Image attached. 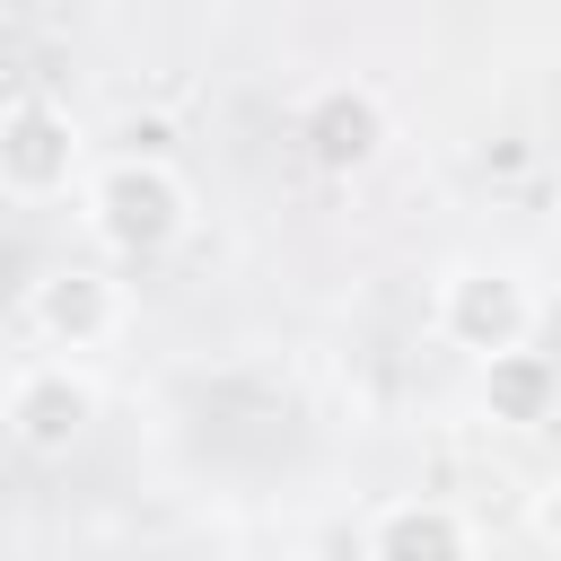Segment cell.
<instances>
[{
	"mask_svg": "<svg viewBox=\"0 0 561 561\" xmlns=\"http://www.w3.org/2000/svg\"><path fill=\"white\" fill-rule=\"evenodd\" d=\"M79 228L105 263H158L193 228V184L167 149H114L79 184Z\"/></svg>",
	"mask_w": 561,
	"mask_h": 561,
	"instance_id": "1",
	"label": "cell"
},
{
	"mask_svg": "<svg viewBox=\"0 0 561 561\" xmlns=\"http://www.w3.org/2000/svg\"><path fill=\"white\" fill-rule=\"evenodd\" d=\"M535 324H543V298L517 263H447L430 289V333L465 359L517 351V342H535Z\"/></svg>",
	"mask_w": 561,
	"mask_h": 561,
	"instance_id": "2",
	"label": "cell"
},
{
	"mask_svg": "<svg viewBox=\"0 0 561 561\" xmlns=\"http://www.w3.org/2000/svg\"><path fill=\"white\" fill-rule=\"evenodd\" d=\"M88 131L61 96H9L0 105V202L18 210H44V202H70L88 184Z\"/></svg>",
	"mask_w": 561,
	"mask_h": 561,
	"instance_id": "3",
	"label": "cell"
},
{
	"mask_svg": "<svg viewBox=\"0 0 561 561\" xmlns=\"http://www.w3.org/2000/svg\"><path fill=\"white\" fill-rule=\"evenodd\" d=\"M289 140H298V158H307L324 184H351V175H368V167L386 158L394 114H386V96H377L368 79H316V88H298V105H289Z\"/></svg>",
	"mask_w": 561,
	"mask_h": 561,
	"instance_id": "4",
	"label": "cell"
},
{
	"mask_svg": "<svg viewBox=\"0 0 561 561\" xmlns=\"http://www.w3.org/2000/svg\"><path fill=\"white\" fill-rule=\"evenodd\" d=\"M96 412H105V394H96L88 359H70V351H44L0 386V430L26 456H70L96 430Z\"/></svg>",
	"mask_w": 561,
	"mask_h": 561,
	"instance_id": "5",
	"label": "cell"
},
{
	"mask_svg": "<svg viewBox=\"0 0 561 561\" xmlns=\"http://www.w3.org/2000/svg\"><path fill=\"white\" fill-rule=\"evenodd\" d=\"M26 333L44 351H70V359L105 351L123 333V280L105 263H53V272H35L26 280Z\"/></svg>",
	"mask_w": 561,
	"mask_h": 561,
	"instance_id": "6",
	"label": "cell"
},
{
	"mask_svg": "<svg viewBox=\"0 0 561 561\" xmlns=\"http://www.w3.org/2000/svg\"><path fill=\"white\" fill-rule=\"evenodd\" d=\"M473 543H482V526H473L456 500H438V491H394V500H377L368 526H359V552H368V561H456V552H473Z\"/></svg>",
	"mask_w": 561,
	"mask_h": 561,
	"instance_id": "7",
	"label": "cell"
},
{
	"mask_svg": "<svg viewBox=\"0 0 561 561\" xmlns=\"http://www.w3.org/2000/svg\"><path fill=\"white\" fill-rule=\"evenodd\" d=\"M473 403H482L491 430H543L561 412V359L535 351V342L491 351V359H473Z\"/></svg>",
	"mask_w": 561,
	"mask_h": 561,
	"instance_id": "8",
	"label": "cell"
},
{
	"mask_svg": "<svg viewBox=\"0 0 561 561\" xmlns=\"http://www.w3.org/2000/svg\"><path fill=\"white\" fill-rule=\"evenodd\" d=\"M526 526H535V535L561 552V482H552V491H535V517H526Z\"/></svg>",
	"mask_w": 561,
	"mask_h": 561,
	"instance_id": "9",
	"label": "cell"
}]
</instances>
